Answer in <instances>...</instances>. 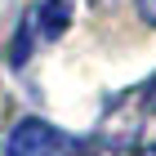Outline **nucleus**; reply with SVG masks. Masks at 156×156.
<instances>
[{
	"label": "nucleus",
	"mask_w": 156,
	"mask_h": 156,
	"mask_svg": "<svg viewBox=\"0 0 156 156\" xmlns=\"http://www.w3.org/2000/svg\"><path fill=\"white\" fill-rule=\"evenodd\" d=\"M143 103H147V112H156V80L147 85V94H143Z\"/></svg>",
	"instance_id": "4"
},
{
	"label": "nucleus",
	"mask_w": 156,
	"mask_h": 156,
	"mask_svg": "<svg viewBox=\"0 0 156 156\" xmlns=\"http://www.w3.org/2000/svg\"><path fill=\"white\" fill-rule=\"evenodd\" d=\"M67 27H72V0H40L36 5V31H40V40H62Z\"/></svg>",
	"instance_id": "2"
},
{
	"label": "nucleus",
	"mask_w": 156,
	"mask_h": 156,
	"mask_svg": "<svg viewBox=\"0 0 156 156\" xmlns=\"http://www.w3.org/2000/svg\"><path fill=\"white\" fill-rule=\"evenodd\" d=\"M138 156H156V147H143V152H138Z\"/></svg>",
	"instance_id": "5"
},
{
	"label": "nucleus",
	"mask_w": 156,
	"mask_h": 156,
	"mask_svg": "<svg viewBox=\"0 0 156 156\" xmlns=\"http://www.w3.org/2000/svg\"><path fill=\"white\" fill-rule=\"evenodd\" d=\"M5 152H9V156H62V152H67V138H62L49 120L27 116V120H18V125H13Z\"/></svg>",
	"instance_id": "1"
},
{
	"label": "nucleus",
	"mask_w": 156,
	"mask_h": 156,
	"mask_svg": "<svg viewBox=\"0 0 156 156\" xmlns=\"http://www.w3.org/2000/svg\"><path fill=\"white\" fill-rule=\"evenodd\" d=\"M138 13H143L147 23H156V0H138Z\"/></svg>",
	"instance_id": "3"
}]
</instances>
